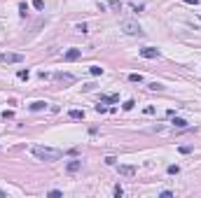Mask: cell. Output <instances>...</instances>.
I'll use <instances>...</instances> for the list:
<instances>
[{
	"instance_id": "cell-25",
	"label": "cell",
	"mask_w": 201,
	"mask_h": 198,
	"mask_svg": "<svg viewBox=\"0 0 201 198\" xmlns=\"http://www.w3.org/2000/svg\"><path fill=\"white\" fill-rule=\"evenodd\" d=\"M143 112H145V114H148V117H150V114H154V107H152V105H148V107H145V109H143Z\"/></svg>"
},
{
	"instance_id": "cell-24",
	"label": "cell",
	"mask_w": 201,
	"mask_h": 198,
	"mask_svg": "<svg viewBox=\"0 0 201 198\" xmlns=\"http://www.w3.org/2000/svg\"><path fill=\"white\" fill-rule=\"evenodd\" d=\"M110 7H112V10H119L122 5H119V0H110Z\"/></svg>"
},
{
	"instance_id": "cell-21",
	"label": "cell",
	"mask_w": 201,
	"mask_h": 198,
	"mask_svg": "<svg viewBox=\"0 0 201 198\" xmlns=\"http://www.w3.org/2000/svg\"><path fill=\"white\" fill-rule=\"evenodd\" d=\"M12 117H14V112H12V109H5V112H2V119H12Z\"/></svg>"
},
{
	"instance_id": "cell-5",
	"label": "cell",
	"mask_w": 201,
	"mask_h": 198,
	"mask_svg": "<svg viewBox=\"0 0 201 198\" xmlns=\"http://www.w3.org/2000/svg\"><path fill=\"white\" fill-rule=\"evenodd\" d=\"M140 56H143V58H159V49H154V47H143V49H140Z\"/></svg>"
},
{
	"instance_id": "cell-6",
	"label": "cell",
	"mask_w": 201,
	"mask_h": 198,
	"mask_svg": "<svg viewBox=\"0 0 201 198\" xmlns=\"http://www.w3.org/2000/svg\"><path fill=\"white\" fill-rule=\"evenodd\" d=\"M117 170H119V175H124V177H133V175H136V166H117Z\"/></svg>"
},
{
	"instance_id": "cell-20",
	"label": "cell",
	"mask_w": 201,
	"mask_h": 198,
	"mask_svg": "<svg viewBox=\"0 0 201 198\" xmlns=\"http://www.w3.org/2000/svg\"><path fill=\"white\" fill-rule=\"evenodd\" d=\"M61 196H63V193L58 191V189H54V191H49V198H61Z\"/></svg>"
},
{
	"instance_id": "cell-3",
	"label": "cell",
	"mask_w": 201,
	"mask_h": 198,
	"mask_svg": "<svg viewBox=\"0 0 201 198\" xmlns=\"http://www.w3.org/2000/svg\"><path fill=\"white\" fill-rule=\"evenodd\" d=\"M52 77L58 84H75V75H70V72H54Z\"/></svg>"
},
{
	"instance_id": "cell-7",
	"label": "cell",
	"mask_w": 201,
	"mask_h": 198,
	"mask_svg": "<svg viewBox=\"0 0 201 198\" xmlns=\"http://www.w3.org/2000/svg\"><path fill=\"white\" fill-rule=\"evenodd\" d=\"M68 172H77L79 168H82V161H79V159H73V161H68Z\"/></svg>"
},
{
	"instance_id": "cell-12",
	"label": "cell",
	"mask_w": 201,
	"mask_h": 198,
	"mask_svg": "<svg viewBox=\"0 0 201 198\" xmlns=\"http://www.w3.org/2000/svg\"><path fill=\"white\" fill-rule=\"evenodd\" d=\"M173 126H175V128H185V126H187V121L182 119V117H175V119H173Z\"/></svg>"
},
{
	"instance_id": "cell-26",
	"label": "cell",
	"mask_w": 201,
	"mask_h": 198,
	"mask_svg": "<svg viewBox=\"0 0 201 198\" xmlns=\"http://www.w3.org/2000/svg\"><path fill=\"white\" fill-rule=\"evenodd\" d=\"M77 31L79 33H87V23H77Z\"/></svg>"
},
{
	"instance_id": "cell-14",
	"label": "cell",
	"mask_w": 201,
	"mask_h": 198,
	"mask_svg": "<svg viewBox=\"0 0 201 198\" xmlns=\"http://www.w3.org/2000/svg\"><path fill=\"white\" fill-rule=\"evenodd\" d=\"M129 82H133V84H140V82H143V75H138V72H131V75H129Z\"/></svg>"
},
{
	"instance_id": "cell-15",
	"label": "cell",
	"mask_w": 201,
	"mask_h": 198,
	"mask_svg": "<svg viewBox=\"0 0 201 198\" xmlns=\"http://www.w3.org/2000/svg\"><path fill=\"white\" fill-rule=\"evenodd\" d=\"M16 77H19V79H28V77H31V72H28V70H19Z\"/></svg>"
},
{
	"instance_id": "cell-10",
	"label": "cell",
	"mask_w": 201,
	"mask_h": 198,
	"mask_svg": "<svg viewBox=\"0 0 201 198\" xmlns=\"http://www.w3.org/2000/svg\"><path fill=\"white\" fill-rule=\"evenodd\" d=\"M68 117L70 119H84V109H70Z\"/></svg>"
},
{
	"instance_id": "cell-17",
	"label": "cell",
	"mask_w": 201,
	"mask_h": 198,
	"mask_svg": "<svg viewBox=\"0 0 201 198\" xmlns=\"http://www.w3.org/2000/svg\"><path fill=\"white\" fill-rule=\"evenodd\" d=\"M178 172H180V166H175V163L169 166V175H178Z\"/></svg>"
},
{
	"instance_id": "cell-1",
	"label": "cell",
	"mask_w": 201,
	"mask_h": 198,
	"mask_svg": "<svg viewBox=\"0 0 201 198\" xmlns=\"http://www.w3.org/2000/svg\"><path fill=\"white\" fill-rule=\"evenodd\" d=\"M33 156L40 159V161H58V159L63 156V151H61V149H54V147L37 145V147H33Z\"/></svg>"
},
{
	"instance_id": "cell-11",
	"label": "cell",
	"mask_w": 201,
	"mask_h": 198,
	"mask_svg": "<svg viewBox=\"0 0 201 198\" xmlns=\"http://www.w3.org/2000/svg\"><path fill=\"white\" fill-rule=\"evenodd\" d=\"M117 100H119V96H101V103H117Z\"/></svg>"
},
{
	"instance_id": "cell-8",
	"label": "cell",
	"mask_w": 201,
	"mask_h": 198,
	"mask_svg": "<svg viewBox=\"0 0 201 198\" xmlns=\"http://www.w3.org/2000/svg\"><path fill=\"white\" fill-rule=\"evenodd\" d=\"M79 56H82L79 49H68V52H66V61H77Z\"/></svg>"
},
{
	"instance_id": "cell-13",
	"label": "cell",
	"mask_w": 201,
	"mask_h": 198,
	"mask_svg": "<svg viewBox=\"0 0 201 198\" xmlns=\"http://www.w3.org/2000/svg\"><path fill=\"white\" fill-rule=\"evenodd\" d=\"M89 72L94 75V77H101V75H103V68H101V65H91V68H89Z\"/></svg>"
},
{
	"instance_id": "cell-23",
	"label": "cell",
	"mask_w": 201,
	"mask_h": 198,
	"mask_svg": "<svg viewBox=\"0 0 201 198\" xmlns=\"http://www.w3.org/2000/svg\"><path fill=\"white\" fill-rule=\"evenodd\" d=\"M150 89H152V91H159V89H164V86H161V84H157V82H152V84H150Z\"/></svg>"
},
{
	"instance_id": "cell-2",
	"label": "cell",
	"mask_w": 201,
	"mask_h": 198,
	"mask_svg": "<svg viewBox=\"0 0 201 198\" xmlns=\"http://www.w3.org/2000/svg\"><path fill=\"white\" fill-rule=\"evenodd\" d=\"M119 28H122L126 35H143V28L138 26L136 21H122V23H119Z\"/></svg>"
},
{
	"instance_id": "cell-29",
	"label": "cell",
	"mask_w": 201,
	"mask_h": 198,
	"mask_svg": "<svg viewBox=\"0 0 201 198\" xmlns=\"http://www.w3.org/2000/svg\"><path fill=\"white\" fill-rule=\"evenodd\" d=\"M5 196H7V193H5V191H2V189H0V198H5Z\"/></svg>"
},
{
	"instance_id": "cell-4",
	"label": "cell",
	"mask_w": 201,
	"mask_h": 198,
	"mask_svg": "<svg viewBox=\"0 0 201 198\" xmlns=\"http://www.w3.org/2000/svg\"><path fill=\"white\" fill-rule=\"evenodd\" d=\"M21 54H0V63H21Z\"/></svg>"
},
{
	"instance_id": "cell-19",
	"label": "cell",
	"mask_w": 201,
	"mask_h": 198,
	"mask_svg": "<svg viewBox=\"0 0 201 198\" xmlns=\"http://www.w3.org/2000/svg\"><path fill=\"white\" fill-rule=\"evenodd\" d=\"M96 112H98V114H103V112H108V107H105L103 103H98V105H96Z\"/></svg>"
},
{
	"instance_id": "cell-16",
	"label": "cell",
	"mask_w": 201,
	"mask_h": 198,
	"mask_svg": "<svg viewBox=\"0 0 201 198\" xmlns=\"http://www.w3.org/2000/svg\"><path fill=\"white\" fill-rule=\"evenodd\" d=\"M33 7L35 10H45V0H33Z\"/></svg>"
},
{
	"instance_id": "cell-28",
	"label": "cell",
	"mask_w": 201,
	"mask_h": 198,
	"mask_svg": "<svg viewBox=\"0 0 201 198\" xmlns=\"http://www.w3.org/2000/svg\"><path fill=\"white\" fill-rule=\"evenodd\" d=\"M187 5H199V0H185Z\"/></svg>"
},
{
	"instance_id": "cell-9",
	"label": "cell",
	"mask_w": 201,
	"mask_h": 198,
	"mask_svg": "<svg viewBox=\"0 0 201 198\" xmlns=\"http://www.w3.org/2000/svg\"><path fill=\"white\" fill-rule=\"evenodd\" d=\"M47 107V103H45V100H35V103H31V109L33 112H40V109H45Z\"/></svg>"
},
{
	"instance_id": "cell-27",
	"label": "cell",
	"mask_w": 201,
	"mask_h": 198,
	"mask_svg": "<svg viewBox=\"0 0 201 198\" xmlns=\"http://www.w3.org/2000/svg\"><path fill=\"white\" fill-rule=\"evenodd\" d=\"M115 161H117L115 156H108V159H105V163H108V166H115Z\"/></svg>"
},
{
	"instance_id": "cell-22",
	"label": "cell",
	"mask_w": 201,
	"mask_h": 198,
	"mask_svg": "<svg viewBox=\"0 0 201 198\" xmlns=\"http://www.w3.org/2000/svg\"><path fill=\"white\" fill-rule=\"evenodd\" d=\"M133 105H136V100H126V103H124V105H122V107H124V109H131V107H133Z\"/></svg>"
},
{
	"instance_id": "cell-18",
	"label": "cell",
	"mask_w": 201,
	"mask_h": 198,
	"mask_svg": "<svg viewBox=\"0 0 201 198\" xmlns=\"http://www.w3.org/2000/svg\"><path fill=\"white\" fill-rule=\"evenodd\" d=\"M26 12H28V5H26V2H21V5H19V14L26 16Z\"/></svg>"
}]
</instances>
